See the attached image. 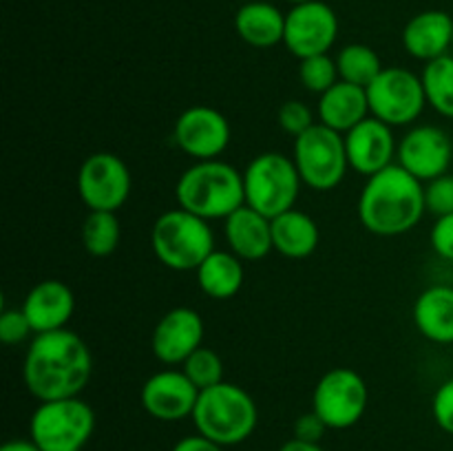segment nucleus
<instances>
[{"instance_id":"1","label":"nucleus","mask_w":453,"mask_h":451,"mask_svg":"<svg viewBox=\"0 0 453 451\" xmlns=\"http://www.w3.org/2000/svg\"><path fill=\"white\" fill-rule=\"evenodd\" d=\"M91 374V349L69 327L35 334L22 363L25 387L40 402L80 396Z\"/></svg>"},{"instance_id":"2","label":"nucleus","mask_w":453,"mask_h":451,"mask_svg":"<svg viewBox=\"0 0 453 451\" xmlns=\"http://www.w3.org/2000/svg\"><path fill=\"white\" fill-rule=\"evenodd\" d=\"M425 212V184L398 164L367 177L358 197L363 228L379 237L410 233L420 224Z\"/></svg>"},{"instance_id":"3","label":"nucleus","mask_w":453,"mask_h":451,"mask_svg":"<svg viewBox=\"0 0 453 451\" xmlns=\"http://www.w3.org/2000/svg\"><path fill=\"white\" fill-rule=\"evenodd\" d=\"M175 199L177 206L202 219H226L246 203L243 171L224 159L195 162L177 177Z\"/></svg>"},{"instance_id":"4","label":"nucleus","mask_w":453,"mask_h":451,"mask_svg":"<svg viewBox=\"0 0 453 451\" xmlns=\"http://www.w3.org/2000/svg\"><path fill=\"white\" fill-rule=\"evenodd\" d=\"M197 433L211 438L221 447L242 445L255 433L259 423L257 402L242 385L221 383L202 389L193 411Z\"/></svg>"},{"instance_id":"5","label":"nucleus","mask_w":453,"mask_h":451,"mask_svg":"<svg viewBox=\"0 0 453 451\" xmlns=\"http://www.w3.org/2000/svg\"><path fill=\"white\" fill-rule=\"evenodd\" d=\"M150 248L159 264L177 272L197 270L202 261L217 250L211 221L184 208H173L155 219L150 228Z\"/></svg>"},{"instance_id":"6","label":"nucleus","mask_w":453,"mask_h":451,"mask_svg":"<svg viewBox=\"0 0 453 451\" xmlns=\"http://www.w3.org/2000/svg\"><path fill=\"white\" fill-rule=\"evenodd\" d=\"M301 186L303 181L292 157L277 150L259 153L243 168L246 206L255 208L270 219L296 208Z\"/></svg>"},{"instance_id":"7","label":"nucleus","mask_w":453,"mask_h":451,"mask_svg":"<svg viewBox=\"0 0 453 451\" xmlns=\"http://www.w3.org/2000/svg\"><path fill=\"white\" fill-rule=\"evenodd\" d=\"M96 429V411L82 398L40 402L29 420V438L42 451L84 449Z\"/></svg>"},{"instance_id":"8","label":"nucleus","mask_w":453,"mask_h":451,"mask_svg":"<svg viewBox=\"0 0 453 451\" xmlns=\"http://www.w3.org/2000/svg\"><path fill=\"white\" fill-rule=\"evenodd\" d=\"M292 162L303 186L319 193L334 190L345 180L349 168L343 133L321 122L314 124L303 135L295 137Z\"/></svg>"},{"instance_id":"9","label":"nucleus","mask_w":453,"mask_h":451,"mask_svg":"<svg viewBox=\"0 0 453 451\" xmlns=\"http://www.w3.org/2000/svg\"><path fill=\"white\" fill-rule=\"evenodd\" d=\"M370 115L389 126H410L427 106L423 80L403 66H388L365 88Z\"/></svg>"},{"instance_id":"10","label":"nucleus","mask_w":453,"mask_h":451,"mask_svg":"<svg viewBox=\"0 0 453 451\" xmlns=\"http://www.w3.org/2000/svg\"><path fill=\"white\" fill-rule=\"evenodd\" d=\"M367 402V383L349 367L326 371L312 392V411L327 424V429L354 427L365 414Z\"/></svg>"},{"instance_id":"11","label":"nucleus","mask_w":453,"mask_h":451,"mask_svg":"<svg viewBox=\"0 0 453 451\" xmlns=\"http://www.w3.org/2000/svg\"><path fill=\"white\" fill-rule=\"evenodd\" d=\"M131 171L115 153H93L78 171V195L88 210L118 212L131 195Z\"/></svg>"},{"instance_id":"12","label":"nucleus","mask_w":453,"mask_h":451,"mask_svg":"<svg viewBox=\"0 0 453 451\" xmlns=\"http://www.w3.org/2000/svg\"><path fill=\"white\" fill-rule=\"evenodd\" d=\"M336 38H339V18L334 9L321 0L295 4L286 13L283 44L299 60L330 53Z\"/></svg>"},{"instance_id":"13","label":"nucleus","mask_w":453,"mask_h":451,"mask_svg":"<svg viewBox=\"0 0 453 451\" xmlns=\"http://www.w3.org/2000/svg\"><path fill=\"white\" fill-rule=\"evenodd\" d=\"M453 162V141L445 128L436 124L411 126L398 141L396 164L423 184L449 172Z\"/></svg>"},{"instance_id":"14","label":"nucleus","mask_w":453,"mask_h":451,"mask_svg":"<svg viewBox=\"0 0 453 451\" xmlns=\"http://www.w3.org/2000/svg\"><path fill=\"white\" fill-rule=\"evenodd\" d=\"M173 137L181 153L195 162H203V159H219V155L228 149L233 131L221 111L197 104L186 109L177 118Z\"/></svg>"},{"instance_id":"15","label":"nucleus","mask_w":453,"mask_h":451,"mask_svg":"<svg viewBox=\"0 0 453 451\" xmlns=\"http://www.w3.org/2000/svg\"><path fill=\"white\" fill-rule=\"evenodd\" d=\"M199 389L181 370H159L142 385L140 401L146 414L164 423L190 418L197 405Z\"/></svg>"},{"instance_id":"16","label":"nucleus","mask_w":453,"mask_h":451,"mask_svg":"<svg viewBox=\"0 0 453 451\" xmlns=\"http://www.w3.org/2000/svg\"><path fill=\"white\" fill-rule=\"evenodd\" d=\"M203 332L206 327L197 310L186 305L168 310L150 336L153 356L164 365H181L195 349L202 348Z\"/></svg>"},{"instance_id":"17","label":"nucleus","mask_w":453,"mask_h":451,"mask_svg":"<svg viewBox=\"0 0 453 451\" xmlns=\"http://www.w3.org/2000/svg\"><path fill=\"white\" fill-rule=\"evenodd\" d=\"M343 137L349 168L365 180L396 164L398 141L389 124L370 115L361 124L349 128Z\"/></svg>"},{"instance_id":"18","label":"nucleus","mask_w":453,"mask_h":451,"mask_svg":"<svg viewBox=\"0 0 453 451\" xmlns=\"http://www.w3.org/2000/svg\"><path fill=\"white\" fill-rule=\"evenodd\" d=\"M22 310H25L35 334L56 332L66 327V323L73 317L75 294L65 281L44 279L27 292Z\"/></svg>"},{"instance_id":"19","label":"nucleus","mask_w":453,"mask_h":451,"mask_svg":"<svg viewBox=\"0 0 453 451\" xmlns=\"http://www.w3.org/2000/svg\"><path fill=\"white\" fill-rule=\"evenodd\" d=\"M224 237L242 261H261L274 250L273 219L246 203L224 219Z\"/></svg>"},{"instance_id":"20","label":"nucleus","mask_w":453,"mask_h":451,"mask_svg":"<svg viewBox=\"0 0 453 451\" xmlns=\"http://www.w3.org/2000/svg\"><path fill=\"white\" fill-rule=\"evenodd\" d=\"M403 47L423 62L447 56L453 49V16L441 9L416 13L403 29Z\"/></svg>"},{"instance_id":"21","label":"nucleus","mask_w":453,"mask_h":451,"mask_svg":"<svg viewBox=\"0 0 453 451\" xmlns=\"http://www.w3.org/2000/svg\"><path fill=\"white\" fill-rule=\"evenodd\" d=\"M414 325L420 336L438 345L453 343V286L425 287L414 301Z\"/></svg>"},{"instance_id":"22","label":"nucleus","mask_w":453,"mask_h":451,"mask_svg":"<svg viewBox=\"0 0 453 451\" xmlns=\"http://www.w3.org/2000/svg\"><path fill=\"white\" fill-rule=\"evenodd\" d=\"M234 29L239 38L255 49H273L283 42L286 16L268 0H250L237 9Z\"/></svg>"},{"instance_id":"23","label":"nucleus","mask_w":453,"mask_h":451,"mask_svg":"<svg viewBox=\"0 0 453 451\" xmlns=\"http://www.w3.org/2000/svg\"><path fill=\"white\" fill-rule=\"evenodd\" d=\"M365 118H370V102L363 87L339 80L334 87L319 96V122L343 135Z\"/></svg>"},{"instance_id":"24","label":"nucleus","mask_w":453,"mask_h":451,"mask_svg":"<svg viewBox=\"0 0 453 451\" xmlns=\"http://www.w3.org/2000/svg\"><path fill=\"white\" fill-rule=\"evenodd\" d=\"M321 241L319 226L308 212L292 208L273 219V243L279 255L288 259H305Z\"/></svg>"},{"instance_id":"25","label":"nucleus","mask_w":453,"mask_h":451,"mask_svg":"<svg viewBox=\"0 0 453 451\" xmlns=\"http://www.w3.org/2000/svg\"><path fill=\"white\" fill-rule=\"evenodd\" d=\"M197 286L215 301H228L243 287L246 270L243 261L230 250H212L197 270Z\"/></svg>"},{"instance_id":"26","label":"nucleus","mask_w":453,"mask_h":451,"mask_svg":"<svg viewBox=\"0 0 453 451\" xmlns=\"http://www.w3.org/2000/svg\"><path fill=\"white\" fill-rule=\"evenodd\" d=\"M423 80L425 97L427 104L442 118L453 119V56L436 57L432 62H425V69L420 73Z\"/></svg>"},{"instance_id":"27","label":"nucleus","mask_w":453,"mask_h":451,"mask_svg":"<svg viewBox=\"0 0 453 451\" xmlns=\"http://www.w3.org/2000/svg\"><path fill=\"white\" fill-rule=\"evenodd\" d=\"M336 66H339V75L343 82L357 84V87L367 88L376 78H379L380 71L385 69L380 65L379 53L372 47L361 42L348 44L339 51L336 56Z\"/></svg>"},{"instance_id":"28","label":"nucleus","mask_w":453,"mask_h":451,"mask_svg":"<svg viewBox=\"0 0 453 451\" xmlns=\"http://www.w3.org/2000/svg\"><path fill=\"white\" fill-rule=\"evenodd\" d=\"M122 228L115 212L88 210L82 224V246L93 256H109L119 246Z\"/></svg>"},{"instance_id":"29","label":"nucleus","mask_w":453,"mask_h":451,"mask_svg":"<svg viewBox=\"0 0 453 451\" xmlns=\"http://www.w3.org/2000/svg\"><path fill=\"white\" fill-rule=\"evenodd\" d=\"M181 371L193 380L199 392L224 380V363H221L219 354L203 345L181 363Z\"/></svg>"},{"instance_id":"30","label":"nucleus","mask_w":453,"mask_h":451,"mask_svg":"<svg viewBox=\"0 0 453 451\" xmlns=\"http://www.w3.org/2000/svg\"><path fill=\"white\" fill-rule=\"evenodd\" d=\"M299 80L310 93L323 96L327 88H332L341 80L339 66H336L334 57H330V53L303 57L299 65Z\"/></svg>"},{"instance_id":"31","label":"nucleus","mask_w":453,"mask_h":451,"mask_svg":"<svg viewBox=\"0 0 453 451\" xmlns=\"http://www.w3.org/2000/svg\"><path fill=\"white\" fill-rule=\"evenodd\" d=\"M277 122H279V126L288 133V135L299 137V135H303L308 128L314 126V115L305 102L288 100L279 106Z\"/></svg>"},{"instance_id":"32","label":"nucleus","mask_w":453,"mask_h":451,"mask_svg":"<svg viewBox=\"0 0 453 451\" xmlns=\"http://www.w3.org/2000/svg\"><path fill=\"white\" fill-rule=\"evenodd\" d=\"M425 203L427 212L442 217L453 212V172L436 177V180L425 184Z\"/></svg>"},{"instance_id":"33","label":"nucleus","mask_w":453,"mask_h":451,"mask_svg":"<svg viewBox=\"0 0 453 451\" xmlns=\"http://www.w3.org/2000/svg\"><path fill=\"white\" fill-rule=\"evenodd\" d=\"M29 336H35L29 318L22 308H3L0 312V340L4 345L25 343Z\"/></svg>"},{"instance_id":"34","label":"nucleus","mask_w":453,"mask_h":451,"mask_svg":"<svg viewBox=\"0 0 453 451\" xmlns=\"http://www.w3.org/2000/svg\"><path fill=\"white\" fill-rule=\"evenodd\" d=\"M432 416L442 432L453 436V378H447L434 394Z\"/></svg>"},{"instance_id":"35","label":"nucleus","mask_w":453,"mask_h":451,"mask_svg":"<svg viewBox=\"0 0 453 451\" xmlns=\"http://www.w3.org/2000/svg\"><path fill=\"white\" fill-rule=\"evenodd\" d=\"M429 241H432L434 252L441 259L453 261V212L451 215L436 217L432 233H429Z\"/></svg>"},{"instance_id":"36","label":"nucleus","mask_w":453,"mask_h":451,"mask_svg":"<svg viewBox=\"0 0 453 451\" xmlns=\"http://www.w3.org/2000/svg\"><path fill=\"white\" fill-rule=\"evenodd\" d=\"M327 424L319 418L314 411H308V414H301L299 418L295 420V438L305 442H321V438L326 436Z\"/></svg>"},{"instance_id":"37","label":"nucleus","mask_w":453,"mask_h":451,"mask_svg":"<svg viewBox=\"0 0 453 451\" xmlns=\"http://www.w3.org/2000/svg\"><path fill=\"white\" fill-rule=\"evenodd\" d=\"M171 451H224V447L202 433H190V436L180 438Z\"/></svg>"},{"instance_id":"38","label":"nucleus","mask_w":453,"mask_h":451,"mask_svg":"<svg viewBox=\"0 0 453 451\" xmlns=\"http://www.w3.org/2000/svg\"><path fill=\"white\" fill-rule=\"evenodd\" d=\"M279 451H323V447L319 442H305L299 440V438H292V440L283 442Z\"/></svg>"},{"instance_id":"39","label":"nucleus","mask_w":453,"mask_h":451,"mask_svg":"<svg viewBox=\"0 0 453 451\" xmlns=\"http://www.w3.org/2000/svg\"><path fill=\"white\" fill-rule=\"evenodd\" d=\"M0 451H42L34 440H22V438H16V440H9L0 447Z\"/></svg>"},{"instance_id":"40","label":"nucleus","mask_w":453,"mask_h":451,"mask_svg":"<svg viewBox=\"0 0 453 451\" xmlns=\"http://www.w3.org/2000/svg\"><path fill=\"white\" fill-rule=\"evenodd\" d=\"M288 3H292V4H303V3H310V0H288Z\"/></svg>"},{"instance_id":"41","label":"nucleus","mask_w":453,"mask_h":451,"mask_svg":"<svg viewBox=\"0 0 453 451\" xmlns=\"http://www.w3.org/2000/svg\"><path fill=\"white\" fill-rule=\"evenodd\" d=\"M242 3H250V0H242Z\"/></svg>"},{"instance_id":"42","label":"nucleus","mask_w":453,"mask_h":451,"mask_svg":"<svg viewBox=\"0 0 453 451\" xmlns=\"http://www.w3.org/2000/svg\"><path fill=\"white\" fill-rule=\"evenodd\" d=\"M78 451H84V449H78Z\"/></svg>"}]
</instances>
